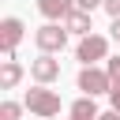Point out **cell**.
<instances>
[{"instance_id": "1", "label": "cell", "mask_w": 120, "mask_h": 120, "mask_svg": "<svg viewBox=\"0 0 120 120\" xmlns=\"http://www.w3.org/2000/svg\"><path fill=\"white\" fill-rule=\"evenodd\" d=\"M22 105L34 112V116H41V120H49V116H56L60 112V94L56 90H49L45 82H38L34 90H26V98H22Z\"/></svg>"}, {"instance_id": "2", "label": "cell", "mask_w": 120, "mask_h": 120, "mask_svg": "<svg viewBox=\"0 0 120 120\" xmlns=\"http://www.w3.org/2000/svg\"><path fill=\"white\" fill-rule=\"evenodd\" d=\"M34 45L41 49V52H64V45H68V26H60V22H45V26H38L34 30Z\"/></svg>"}, {"instance_id": "3", "label": "cell", "mask_w": 120, "mask_h": 120, "mask_svg": "<svg viewBox=\"0 0 120 120\" xmlns=\"http://www.w3.org/2000/svg\"><path fill=\"white\" fill-rule=\"evenodd\" d=\"M79 90L82 94H109L112 90V75L105 71V68H94V64H82V71H79Z\"/></svg>"}, {"instance_id": "4", "label": "cell", "mask_w": 120, "mask_h": 120, "mask_svg": "<svg viewBox=\"0 0 120 120\" xmlns=\"http://www.w3.org/2000/svg\"><path fill=\"white\" fill-rule=\"evenodd\" d=\"M105 52H109V41H105L101 34H86V38H79L75 56H79L82 64H98V60H105Z\"/></svg>"}, {"instance_id": "5", "label": "cell", "mask_w": 120, "mask_h": 120, "mask_svg": "<svg viewBox=\"0 0 120 120\" xmlns=\"http://www.w3.org/2000/svg\"><path fill=\"white\" fill-rule=\"evenodd\" d=\"M30 75H34V82H56L60 79V60H56V52H41L38 60H30Z\"/></svg>"}, {"instance_id": "6", "label": "cell", "mask_w": 120, "mask_h": 120, "mask_svg": "<svg viewBox=\"0 0 120 120\" xmlns=\"http://www.w3.org/2000/svg\"><path fill=\"white\" fill-rule=\"evenodd\" d=\"M22 19H15V15H8L4 22H0V49H4V56H15V45L22 41Z\"/></svg>"}, {"instance_id": "7", "label": "cell", "mask_w": 120, "mask_h": 120, "mask_svg": "<svg viewBox=\"0 0 120 120\" xmlns=\"http://www.w3.org/2000/svg\"><path fill=\"white\" fill-rule=\"evenodd\" d=\"M64 26H68V34H79V38H86V34L94 30L90 11H82V8H71V11H68V19H64Z\"/></svg>"}, {"instance_id": "8", "label": "cell", "mask_w": 120, "mask_h": 120, "mask_svg": "<svg viewBox=\"0 0 120 120\" xmlns=\"http://www.w3.org/2000/svg\"><path fill=\"white\" fill-rule=\"evenodd\" d=\"M22 82V64L15 56H4V68H0V90H15Z\"/></svg>"}, {"instance_id": "9", "label": "cell", "mask_w": 120, "mask_h": 120, "mask_svg": "<svg viewBox=\"0 0 120 120\" xmlns=\"http://www.w3.org/2000/svg\"><path fill=\"white\" fill-rule=\"evenodd\" d=\"M75 8V0H38V11L45 15V19H68V11Z\"/></svg>"}, {"instance_id": "10", "label": "cell", "mask_w": 120, "mask_h": 120, "mask_svg": "<svg viewBox=\"0 0 120 120\" xmlns=\"http://www.w3.org/2000/svg\"><path fill=\"white\" fill-rule=\"evenodd\" d=\"M71 116H79V120H98V105H94V94H82V98L71 105Z\"/></svg>"}, {"instance_id": "11", "label": "cell", "mask_w": 120, "mask_h": 120, "mask_svg": "<svg viewBox=\"0 0 120 120\" xmlns=\"http://www.w3.org/2000/svg\"><path fill=\"white\" fill-rule=\"evenodd\" d=\"M22 109H26V105H19V101H4V105H0V120H19Z\"/></svg>"}, {"instance_id": "12", "label": "cell", "mask_w": 120, "mask_h": 120, "mask_svg": "<svg viewBox=\"0 0 120 120\" xmlns=\"http://www.w3.org/2000/svg\"><path fill=\"white\" fill-rule=\"evenodd\" d=\"M105 71L112 75V82H120V56H112V60H105Z\"/></svg>"}, {"instance_id": "13", "label": "cell", "mask_w": 120, "mask_h": 120, "mask_svg": "<svg viewBox=\"0 0 120 120\" xmlns=\"http://www.w3.org/2000/svg\"><path fill=\"white\" fill-rule=\"evenodd\" d=\"M75 8H82V11H98V8H105V0H75Z\"/></svg>"}, {"instance_id": "14", "label": "cell", "mask_w": 120, "mask_h": 120, "mask_svg": "<svg viewBox=\"0 0 120 120\" xmlns=\"http://www.w3.org/2000/svg\"><path fill=\"white\" fill-rule=\"evenodd\" d=\"M109 105L120 112V82H112V90H109Z\"/></svg>"}, {"instance_id": "15", "label": "cell", "mask_w": 120, "mask_h": 120, "mask_svg": "<svg viewBox=\"0 0 120 120\" xmlns=\"http://www.w3.org/2000/svg\"><path fill=\"white\" fill-rule=\"evenodd\" d=\"M105 11H109L112 19H120V0H105Z\"/></svg>"}, {"instance_id": "16", "label": "cell", "mask_w": 120, "mask_h": 120, "mask_svg": "<svg viewBox=\"0 0 120 120\" xmlns=\"http://www.w3.org/2000/svg\"><path fill=\"white\" fill-rule=\"evenodd\" d=\"M109 34H112V41L120 45V19H112V26H109Z\"/></svg>"}, {"instance_id": "17", "label": "cell", "mask_w": 120, "mask_h": 120, "mask_svg": "<svg viewBox=\"0 0 120 120\" xmlns=\"http://www.w3.org/2000/svg\"><path fill=\"white\" fill-rule=\"evenodd\" d=\"M98 120H120V112H116V109H109V112H98Z\"/></svg>"}, {"instance_id": "18", "label": "cell", "mask_w": 120, "mask_h": 120, "mask_svg": "<svg viewBox=\"0 0 120 120\" xmlns=\"http://www.w3.org/2000/svg\"><path fill=\"white\" fill-rule=\"evenodd\" d=\"M71 120H79V116H71Z\"/></svg>"}]
</instances>
